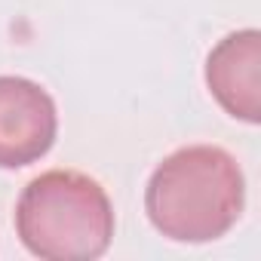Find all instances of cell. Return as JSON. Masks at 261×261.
Instances as JSON below:
<instances>
[{"label":"cell","instance_id":"1","mask_svg":"<svg viewBox=\"0 0 261 261\" xmlns=\"http://www.w3.org/2000/svg\"><path fill=\"white\" fill-rule=\"evenodd\" d=\"M246 178L240 163L215 145L169 154L145 188L151 224L175 243H212L243 215Z\"/></svg>","mask_w":261,"mask_h":261},{"label":"cell","instance_id":"2","mask_svg":"<svg viewBox=\"0 0 261 261\" xmlns=\"http://www.w3.org/2000/svg\"><path fill=\"white\" fill-rule=\"evenodd\" d=\"M16 230L25 249L43 261H92L111 246L114 206L95 178L49 169L22 191Z\"/></svg>","mask_w":261,"mask_h":261},{"label":"cell","instance_id":"3","mask_svg":"<svg viewBox=\"0 0 261 261\" xmlns=\"http://www.w3.org/2000/svg\"><path fill=\"white\" fill-rule=\"evenodd\" d=\"M59 133L53 95L28 77H0V169H22L49 154Z\"/></svg>","mask_w":261,"mask_h":261},{"label":"cell","instance_id":"4","mask_svg":"<svg viewBox=\"0 0 261 261\" xmlns=\"http://www.w3.org/2000/svg\"><path fill=\"white\" fill-rule=\"evenodd\" d=\"M206 86L215 101L243 123L261 120V34L233 31L206 59Z\"/></svg>","mask_w":261,"mask_h":261}]
</instances>
